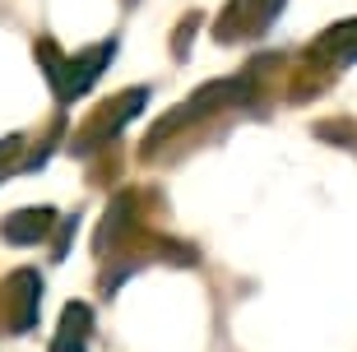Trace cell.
Listing matches in <instances>:
<instances>
[{
  "mask_svg": "<svg viewBox=\"0 0 357 352\" xmlns=\"http://www.w3.org/2000/svg\"><path fill=\"white\" fill-rule=\"evenodd\" d=\"M52 227H56V209H19L0 222V232H5L10 246H38V241H47Z\"/></svg>",
  "mask_w": 357,
  "mask_h": 352,
  "instance_id": "cell-5",
  "label": "cell"
},
{
  "mask_svg": "<svg viewBox=\"0 0 357 352\" xmlns=\"http://www.w3.org/2000/svg\"><path fill=\"white\" fill-rule=\"evenodd\" d=\"M283 0H227L223 19H218V42H246V38H260L269 24L278 19Z\"/></svg>",
  "mask_w": 357,
  "mask_h": 352,
  "instance_id": "cell-2",
  "label": "cell"
},
{
  "mask_svg": "<svg viewBox=\"0 0 357 352\" xmlns=\"http://www.w3.org/2000/svg\"><path fill=\"white\" fill-rule=\"evenodd\" d=\"M325 56V61H357V19H344V24H334L330 33H320L311 56Z\"/></svg>",
  "mask_w": 357,
  "mask_h": 352,
  "instance_id": "cell-6",
  "label": "cell"
},
{
  "mask_svg": "<svg viewBox=\"0 0 357 352\" xmlns=\"http://www.w3.org/2000/svg\"><path fill=\"white\" fill-rule=\"evenodd\" d=\"M93 339V311L84 301H70L61 320H56V339H52V352H84Z\"/></svg>",
  "mask_w": 357,
  "mask_h": 352,
  "instance_id": "cell-4",
  "label": "cell"
},
{
  "mask_svg": "<svg viewBox=\"0 0 357 352\" xmlns=\"http://www.w3.org/2000/svg\"><path fill=\"white\" fill-rule=\"evenodd\" d=\"M112 52H116V42H98V47L75 52V56H61V52H56V56H42V61H47V79H52L56 98H61V102L84 98V93L93 89V79L112 66Z\"/></svg>",
  "mask_w": 357,
  "mask_h": 352,
  "instance_id": "cell-1",
  "label": "cell"
},
{
  "mask_svg": "<svg viewBox=\"0 0 357 352\" xmlns=\"http://www.w3.org/2000/svg\"><path fill=\"white\" fill-rule=\"evenodd\" d=\"M139 107H144V89H130V93H121V98H112V102H102L89 116V135H93V139H112V135H116Z\"/></svg>",
  "mask_w": 357,
  "mask_h": 352,
  "instance_id": "cell-3",
  "label": "cell"
}]
</instances>
